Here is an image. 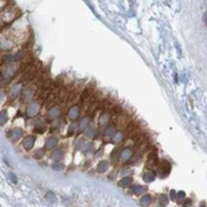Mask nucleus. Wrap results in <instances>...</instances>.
<instances>
[{
	"mask_svg": "<svg viewBox=\"0 0 207 207\" xmlns=\"http://www.w3.org/2000/svg\"><path fill=\"white\" fill-rule=\"evenodd\" d=\"M56 143H57V142H56V139H55V138H49V139H47V143H46V145H47L46 148H47V149H51L52 146L56 145Z\"/></svg>",
	"mask_w": 207,
	"mask_h": 207,
	"instance_id": "20e7f679",
	"label": "nucleus"
},
{
	"mask_svg": "<svg viewBox=\"0 0 207 207\" xmlns=\"http://www.w3.org/2000/svg\"><path fill=\"white\" fill-rule=\"evenodd\" d=\"M10 179H11V181H13V182H14V184H16V182H18V180H16V177H15V176H14V174H10Z\"/></svg>",
	"mask_w": 207,
	"mask_h": 207,
	"instance_id": "9d476101",
	"label": "nucleus"
},
{
	"mask_svg": "<svg viewBox=\"0 0 207 207\" xmlns=\"http://www.w3.org/2000/svg\"><path fill=\"white\" fill-rule=\"evenodd\" d=\"M130 181H132V179H130V177L124 179V180H122L120 182H119V185H120V186H128L127 184H129V182H130Z\"/></svg>",
	"mask_w": 207,
	"mask_h": 207,
	"instance_id": "0eeeda50",
	"label": "nucleus"
},
{
	"mask_svg": "<svg viewBox=\"0 0 207 207\" xmlns=\"http://www.w3.org/2000/svg\"><path fill=\"white\" fill-rule=\"evenodd\" d=\"M34 143H35V138L34 137H26L24 139V142H23V145L25 149H30L31 146L34 145Z\"/></svg>",
	"mask_w": 207,
	"mask_h": 207,
	"instance_id": "f03ea898",
	"label": "nucleus"
},
{
	"mask_svg": "<svg viewBox=\"0 0 207 207\" xmlns=\"http://www.w3.org/2000/svg\"><path fill=\"white\" fill-rule=\"evenodd\" d=\"M37 106L36 104H31V106H29L27 107V109H26V114L29 115V117H32V115H35L36 113H37Z\"/></svg>",
	"mask_w": 207,
	"mask_h": 207,
	"instance_id": "7ed1b4c3",
	"label": "nucleus"
},
{
	"mask_svg": "<svg viewBox=\"0 0 207 207\" xmlns=\"http://www.w3.org/2000/svg\"><path fill=\"white\" fill-rule=\"evenodd\" d=\"M20 134H21V130H20V129H15V130L13 132V138L14 139H18L20 137Z\"/></svg>",
	"mask_w": 207,
	"mask_h": 207,
	"instance_id": "423d86ee",
	"label": "nucleus"
},
{
	"mask_svg": "<svg viewBox=\"0 0 207 207\" xmlns=\"http://www.w3.org/2000/svg\"><path fill=\"white\" fill-rule=\"evenodd\" d=\"M16 10L15 9H5L4 13L1 14V20L4 24H9L14 21L15 19H16Z\"/></svg>",
	"mask_w": 207,
	"mask_h": 207,
	"instance_id": "f257e3e1",
	"label": "nucleus"
},
{
	"mask_svg": "<svg viewBox=\"0 0 207 207\" xmlns=\"http://www.w3.org/2000/svg\"><path fill=\"white\" fill-rule=\"evenodd\" d=\"M6 119H8L6 112H1V113H0V124H4L5 122H6Z\"/></svg>",
	"mask_w": 207,
	"mask_h": 207,
	"instance_id": "39448f33",
	"label": "nucleus"
},
{
	"mask_svg": "<svg viewBox=\"0 0 207 207\" xmlns=\"http://www.w3.org/2000/svg\"><path fill=\"white\" fill-rule=\"evenodd\" d=\"M166 202H168V199H166V197H164V196H163V197L160 199V205L164 206V205H166Z\"/></svg>",
	"mask_w": 207,
	"mask_h": 207,
	"instance_id": "6e6552de",
	"label": "nucleus"
},
{
	"mask_svg": "<svg viewBox=\"0 0 207 207\" xmlns=\"http://www.w3.org/2000/svg\"><path fill=\"white\" fill-rule=\"evenodd\" d=\"M149 202H150V197H148V196H146V199H145V197L142 199V203H143V205H148Z\"/></svg>",
	"mask_w": 207,
	"mask_h": 207,
	"instance_id": "1a4fd4ad",
	"label": "nucleus"
}]
</instances>
